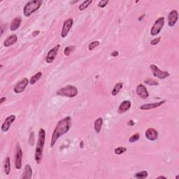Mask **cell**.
Here are the masks:
<instances>
[{"label":"cell","mask_w":179,"mask_h":179,"mask_svg":"<svg viewBox=\"0 0 179 179\" xmlns=\"http://www.w3.org/2000/svg\"><path fill=\"white\" fill-rule=\"evenodd\" d=\"M161 40V37H157L156 39H154L153 40L150 42V44L153 45V46H155V45H157V44H159Z\"/></svg>","instance_id":"cell-33"},{"label":"cell","mask_w":179,"mask_h":179,"mask_svg":"<svg viewBox=\"0 0 179 179\" xmlns=\"http://www.w3.org/2000/svg\"><path fill=\"white\" fill-rule=\"evenodd\" d=\"M128 125H130V126H133V125H134V121H132V120H130V121L128 122Z\"/></svg>","instance_id":"cell-37"},{"label":"cell","mask_w":179,"mask_h":179,"mask_svg":"<svg viewBox=\"0 0 179 179\" xmlns=\"http://www.w3.org/2000/svg\"><path fill=\"white\" fill-rule=\"evenodd\" d=\"M73 23H74V20H73L72 18H69L64 21L63 26H62V32H61V37L62 38H65L67 37L69 31H70L71 28L72 27Z\"/></svg>","instance_id":"cell-10"},{"label":"cell","mask_w":179,"mask_h":179,"mask_svg":"<svg viewBox=\"0 0 179 179\" xmlns=\"http://www.w3.org/2000/svg\"><path fill=\"white\" fill-rule=\"evenodd\" d=\"M157 178H166L165 176H159V177H157Z\"/></svg>","instance_id":"cell-39"},{"label":"cell","mask_w":179,"mask_h":179,"mask_svg":"<svg viewBox=\"0 0 179 179\" xmlns=\"http://www.w3.org/2000/svg\"><path fill=\"white\" fill-rule=\"evenodd\" d=\"M75 49V46H67L64 48V54L66 55V56H69V55L72 53L73 51H74Z\"/></svg>","instance_id":"cell-26"},{"label":"cell","mask_w":179,"mask_h":179,"mask_svg":"<svg viewBox=\"0 0 179 179\" xmlns=\"http://www.w3.org/2000/svg\"><path fill=\"white\" fill-rule=\"evenodd\" d=\"M164 25V18L160 17L155 21L154 25L150 30V35L152 36H156L160 33L161 30Z\"/></svg>","instance_id":"cell-6"},{"label":"cell","mask_w":179,"mask_h":179,"mask_svg":"<svg viewBox=\"0 0 179 179\" xmlns=\"http://www.w3.org/2000/svg\"><path fill=\"white\" fill-rule=\"evenodd\" d=\"M131 106H132L131 101H129V100H125V101H123V102L121 104V105H120L118 109V112L121 113H125L131 108Z\"/></svg>","instance_id":"cell-16"},{"label":"cell","mask_w":179,"mask_h":179,"mask_svg":"<svg viewBox=\"0 0 179 179\" xmlns=\"http://www.w3.org/2000/svg\"><path fill=\"white\" fill-rule=\"evenodd\" d=\"M16 118V117L15 115H11L9 116H8V117L6 118V120L4 121V122L3 123V124L1 125V131L3 132H6L7 131H8L12 123L15 121Z\"/></svg>","instance_id":"cell-11"},{"label":"cell","mask_w":179,"mask_h":179,"mask_svg":"<svg viewBox=\"0 0 179 179\" xmlns=\"http://www.w3.org/2000/svg\"><path fill=\"white\" fill-rule=\"evenodd\" d=\"M21 24V18L20 16H18V17L15 18L13 20L11 23L10 25V30L11 31H16L19 28V27L20 26Z\"/></svg>","instance_id":"cell-18"},{"label":"cell","mask_w":179,"mask_h":179,"mask_svg":"<svg viewBox=\"0 0 179 179\" xmlns=\"http://www.w3.org/2000/svg\"><path fill=\"white\" fill-rule=\"evenodd\" d=\"M166 100H162V101H158V102L152 103V104H143L140 106V109L143 111H148L150 110V109H153L157 107H160L164 104H165Z\"/></svg>","instance_id":"cell-15"},{"label":"cell","mask_w":179,"mask_h":179,"mask_svg":"<svg viewBox=\"0 0 179 179\" xmlns=\"http://www.w3.org/2000/svg\"><path fill=\"white\" fill-rule=\"evenodd\" d=\"M148 176V173L147 171H141L137 172L134 175V178L137 179H144L147 178Z\"/></svg>","instance_id":"cell-24"},{"label":"cell","mask_w":179,"mask_h":179,"mask_svg":"<svg viewBox=\"0 0 179 179\" xmlns=\"http://www.w3.org/2000/svg\"><path fill=\"white\" fill-rule=\"evenodd\" d=\"M118 51H113V53H111V56H113V57H117L118 55Z\"/></svg>","instance_id":"cell-34"},{"label":"cell","mask_w":179,"mask_h":179,"mask_svg":"<svg viewBox=\"0 0 179 179\" xmlns=\"http://www.w3.org/2000/svg\"><path fill=\"white\" fill-rule=\"evenodd\" d=\"M146 139L150 141H154L157 140L158 138V132L154 128H148L146 130L145 132Z\"/></svg>","instance_id":"cell-14"},{"label":"cell","mask_w":179,"mask_h":179,"mask_svg":"<svg viewBox=\"0 0 179 179\" xmlns=\"http://www.w3.org/2000/svg\"><path fill=\"white\" fill-rule=\"evenodd\" d=\"M60 48V45L58 44L56 46H55L54 48H53L52 49L48 51L47 56L46 58V62L48 64L53 63L54 62L55 58H56V55L58 54L59 48Z\"/></svg>","instance_id":"cell-9"},{"label":"cell","mask_w":179,"mask_h":179,"mask_svg":"<svg viewBox=\"0 0 179 179\" xmlns=\"http://www.w3.org/2000/svg\"><path fill=\"white\" fill-rule=\"evenodd\" d=\"M30 83V80L27 79V78H23L22 80H20L19 82H18L16 83V85L14 87V92L16 94H20V93L24 92V90H25L27 86L28 85V84Z\"/></svg>","instance_id":"cell-8"},{"label":"cell","mask_w":179,"mask_h":179,"mask_svg":"<svg viewBox=\"0 0 179 179\" xmlns=\"http://www.w3.org/2000/svg\"><path fill=\"white\" fill-rule=\"evenodd\" d=\"M127 151V148L125 147H118L115 148L114 150V153H115L116 155H122L123 153H124L125 152Z\"/></svg>","instance_id":"cell-27"},{"label":"cell","mask_w":179,"mask_h":179,"mask_svg":"<svg viewBox=\"0 0 179 179\" xmlns=\"http://www.w3.org/2000/svg\"><path fill=\"white\" fill-rule=\"evenodd\" d=\"M42 4V1H39V0H32V1H28L23 8L24 16L25 17H30L32 13L40 8Z\"/></svg>","instance_id":"cell-3"},{"label":"cell","mask_w":179,"mask_h":179,"mask_svg":"<svg viewBox=\"0 0 179 179\" xmlns=\"http://www.w3.org/2000/svg\"><path fill=\"white\" fill-rule=\"evenodd\" d=\"M39 33H40V31H39V30H37V31H35L33 32V35H33L34 37H37V36L38 35Z\"/></svg>","instance_id":"cell-35"},{"label":"cell","mask_w":179,"mask_h":179,"mask_svg":"<svg viewBox=\"0 0 179 179\" xmlns=\"http://www.w3.org/2000/svg\"><path fill=\"white\" fill-rule=\"evenodd\" d=\"M45 141H46V131L43 128H41L39 132L38 141L35 150V160L37 164H39L42 162Z\"/></svg>","instance_id":"cell-2"},{"label":"cell","mask_w":179,"mask_h":179,"mask_svg":"<svg viewBox=\"0 0 179 179\" xmlns=\"http://www.w3.org/2000/svg\"><path fill=\"white\" fill-rule=\"evenodd\" d=\"M78 94V89L74 85H69L60 88L57 92V95L66 97L73 98Z\"/></svg>","instance_id":"cell-4"},{"label":"cell","mask_w":179,"mask_h":179,"mask_svg":"<svg viewBox=\"0 0 179 179\" xmlns=\"http://www.w3.org/2000/svg\"><path fill=\"white\" fill-rule=\"evenodd\" d=\"M92 3V0H87V1H83V2L81 4H80V6H79V11H82L86 9L87 7H88Z\"/></svg>","instance_id":"cell-25"},{"label":"cell","mask_w":179,"mask_h":179,"mask_svg":"<svg viewBox=\"0 0 179 179\" xmlns=\"http://www.w3.org/2000/svg\"><path fill=\"white\" fill-rule=\"evenodd\" d=\"M42 73L41 72V71H39V72H37V74L34 75V76H32L30 80V85H34V84L37 83V82L42 78Z\"/></svg>","instance_id":"cell-22"},{"label":"cell","mask_w":179,"mask_h":179,"mask_svg":"<svg viewBox=\"0 0 179 179\" xmlns=\"http://www.w3.org/2000/svg\"><path fill=\"white\" fill-rule=\"evenodd\" d=\"M178 19V13L177 10H173L168 15V24L169 27H173Z\"/></svg>","instance_id":"cell-13"},{"label":"cell","mask_w":179,"mask_h":179,"mask_svg":"<svg viewBox=\"0 0 179 179\" xmlns=\"http://www.w3.org/2000/svg\"><path fill=\"white\" fill-rule=\"evenodd\" d=\"M23 150L21 149L19 144H17L16 148L15 155V166L16 169H20L22 168V159H23Z\"/></svg>","instance_id":"cell-7"},{"label":"cell","mask_w":179,"mask_h":179,"mask_svg":"<svg viewBox=\"0 0 179 179\" xmlns=\"http://www.w3.org/2000/svg\"><path fill=\"white\" fill-rule=\"evenodd\" d=\"M123 84L122 83H118L115 85V86L113 87L112 91H111V94L113 96H116L120 92V91L121 90V89L123 88Z\"/></svg>","instance_id":"cell-21"},{"label":"cell","mask_w":179,"mask_h":179,"mask_svg":"<svg viewBox=\"0 0 179 179\" xmlns=\"http://www.w3.org/2000/svg\"><path fill=\"white\" fill-rule=\"evenodd\" d=\"M6 100V98L5 97H1V99H0V104H2L4 101H5Z\"/></svg>","instance_id":"cell-36"},{"label":"cell","mask_w":179,"mask_h":179,"mask_svg":"<svg viewBox=\"0 0 179 179\" xmlns=\"http://www.w3.org/2000/svg\"><path fill=\"white\" fill-rule=\"evenodd\" d=\"M144 16L145 15H142L141 16H140V18H139V19H138V20H142L144 18Z\"/></svg>","instance_id":"cell-38"},{"label":"cell","mask_w":179,"mask_h":179,"mask_svg":"<svg viewBox=\"0 0 179 179\" xmlns=\"http://www.w3.org/2000/svg\"><path fill=\"white\" fill-rule=\"evenodd\" d=\"M103 124V119L101 118H98L97 119L94 121V128L95 132L97 134L100 133L101 130V127H102Z\"/></svg>","instance_id":"cell-20"},{"label":"cell","mask_w":179,"mask_h":179,"mask_svg":"<svg viewBox=\"0 0 179 179\" xmlns=\"http://www.w3.org/2000/svg\"><path fill=\"white\" fill-rule=\"evenodd\" d=\"M71 126V118L70 116L64 118L60 120L55 127L54 131L52 134L51 140V147H54L55 144H56L58 139L64 134L67 133L69 131Z\"/></svg>","instance_id":"cell-1"},{"label":"cell","mask_w":179,"mask_h":179,"mask_svg":"<svg viewBox=\"0 0 179 179\" xmlns=\"http://www.w3.org/2000/svg\"><path fill=\"white\" fill-rule=\"evenodd\" d=\"M18 41V37L16 35H10L9 37H7L6 40L4 42V46L5 47H9V46H12V45L15 44V43Z\"/></svg>","instance_id":"cell-19"},{"label":"cell","mask_w":179,"mask_h":179,"mask_svg":"<svg viewBox=\"0 0 179 179\" xmlns=\"http://www.w3.org/2000/svg\"><path fill=\"white\" fill-rule=\"evenodd\" d=\"M144 83L149 85H158V82L157 80L152 79V78H147L144 80Z\"/></svg>","instance_id":"cell-29"},{"label":"cell","mask_w":179,"mask_h":179,"mask_svg":"<svg viewBox=\"0 0 179 179\" xmlns=\"http://www.w3.org/2000/svg\"><path fill=\"white\" fill-rule=\"evenodd\" d=\"M108 0H102V1H99V4H98V6L100 7V8H104V7L108 4Z\"/></svg>","instance_id":"cell-32"},{"label":"cell","mask_w":179,"mask_h":179,"mask_svg":"<svg viewBox=\"0 0 179 179\" xmlns=\"http://www.w3.org/2000/svg\"><path fill=\"white\" fill-rule=\"evenodd\" d=\"M4 171L6 175H9L11 172V160L9 157H7L4 163Z\"/></svg>","instance_id":"cell-23"},{"label":"cell","mask_w":179,"mask_h":179,"mask_svg":"<svg viewBox=\"0 0 179 179\" xmlns=\"http://www.w3.org/2000/svg\"><path fill=\"white\" fill-rule=\"evenodd\" d=\"M136 92L139 97H140L142 99H146L149 97V93L144 84H139V85H137Z\"/></svg>","instance_id":"cell-12"},{"label":"cell","mask_w":179,"mask_h":179,"mask_svg":"<svg viewBox=\"0 0 179 179\" xmlns=\"http://www.w3.org/2000/svg\"><path fill=\"white\" fill-rule=\"evenodd\" d=\"M99 44H100V43L99 42H98V41H94V42H91L88 46L89 51H92L93 49H94L96 47H97Z\"/></svg>","instance_id":"cell-30"},{"label":"cell","mask_w":179,"mask_h":179,"mask_svg":"<svg viewBox=\"0 0 179 179\" xmlns=\"http://www.w3.org/2000/svg\"><path fill=\"white\" fill-rule=\"evenodd\" d=\"M29 144L31 146H33L34 144H35V132H32L30 134Z\"/></svg>","instance_id":"cell-31"},{"label":"cell","mask_w":179,"mask_h":179,"mask_svg":"<svg viewBox=\"0 0 179 179\" xmlns=\"http://www.w3.org/2000/svg\"><path fill=\"white\" fill-rule=\"evenodd\" d=\"M32 177V169L30 164H26L25 166L24 171L21 176L22 179H30Z\"/></svg>","instance_id":"cell-17"},{"label":"cell","mask_w":179,"mask_h":179,"mask_svg":"<svg viewBox=\"0 0 179 179\" xmlns=\"http://www.w3.org/2000/svg\"><path fill=\"white\" fill-rule=\"evenodd\" d=\"M139 138H140V134L139 133H136L133 134V135L129 139V141H130V143L137 142V141L139 139Z\"/></svg>","instance_id":"cell-28"},{"label":"cell","mask_w":179,"mask_h":179,"mask_svg":"<svg viewBox=\"0 0 179 179\" xmlns=\"http://www.w3.org/2000/svg\"><path fill=\"white\" fill-rule=\"evenodd\" d=\"M150 70L153 72V76L159 79H165L166 78L170 76L169 73L166 71H162L159 69L158 67H157L155 64H150Z\"/></svg>","instance_id":"cell-5"}]
</instances>
